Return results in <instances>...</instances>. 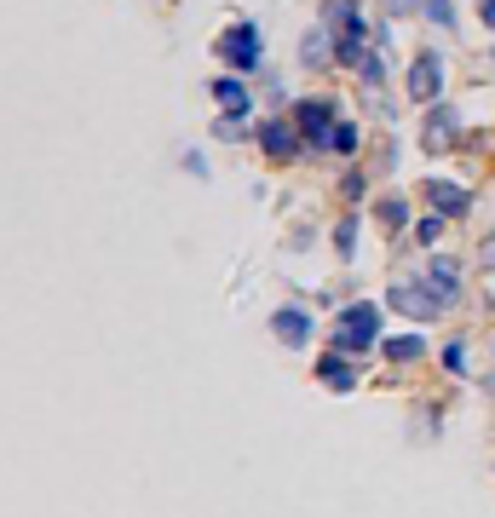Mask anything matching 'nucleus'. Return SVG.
I'll return each mask as SVG.
<instances>
[{
    "mask_svg": "<svg viewBox=\"0 0 495 518\" xmlns=\"http://www.w3.org/2000/svg\"><path fill=\"white\" fill-rule=\"evenodd\" d=\"M213 52H219V64H231V70H260V58H265V35L254 24H248V18H242V24H231L225 29V35H219V41H213Z\"/></svg>",
    "mask_w": 495,
    "mask_h": 518,
    "instance_id": "1",
    "label": "nucleus"
},
{
    "mask_svg": "<svg viewBox=\"0 0 495 518\" xmlns=\"http://www.w3.org/2000/svg\"><path fill=\"white\" fill-rule=\"evenodd\" d=\"M380 340V311L369 300H357V306L340 311V329H334V352H369Z\"/></svg>",
    "mask_w": 495,
    "mask_h": 518,
    "instance_id": "2",
    "label": "nucleus"
},
{
    "mask_svg": "<svg viewBox=\"0 0 495 518\" xmlns=\"http://www.w3.org/2000/svg\"><path fill=\"white\" fill-rule=\"evenodd\" d=\"M334 121H340V116H334L329 98H300V104H294V127L306 133V144H329Z\"/></svg>",
    "mask_w": 495,
    "mask_h": 518,
    "instance_id": "3",
    "label": "nucleus"
},
{
    "mask_svg": "<svg viewBox=\"0 0 495 518\" xmlns=\"http://www.w3.org/2000/svg\"><path fill=\"white\" fill-rule=\"evenodd\" d=\"M300 139H306V133H300L294 121H283V116L260 121V144H265L271 162H294V156H300Z\"/></svg>",
    "mask_w": 495,
    "mask_h": 518,
    "instance_id": "4",
    "label": "nucleus"
},
{
    "mask_svg": "<svg viewBox=\"0 0 495 518\" xmlns=\"http://www.w3.org/2000/svg\"><path fill=\"white\" fill-rule=\"evenodd\" d=\"M392 306L398 311H409V317H438V311H449L444 300H438V288L426 283H392Z\"/></svg>",
    "mask_w": 495,
    "mask_h": 518,
    "instance_id": "5",
    "label": "nucleus"
},
{
    "mask_svg": "<svg viewBox=\"0 0 495 518\" xmlns=\"http://www.w3.org/2000/svg\"><path fill=\"white\" fill-rule=\"evenodd\" d=\"M438 87H444V58H438V52H421V58L409 64V98H415V104H432Z\"/></svg>",
    "mask_w": 495,
    "mask_h": 518,
    "instance_id": "6",
    "label": "nucleus"
},
{
    "mask_svg": "<svg viewBox=\"0 0 495 518\" xmlns=\"http://www.w3.org/2000/svg\"><path fill=\"white\" fill-rule=\"evenodd\" d=\"M426 202H432V213H444V219H461L472 196L461 185H449V179H426Z\"/></svg>",
    "mask_w": 495,
    "mask_h": 518,
    "instance_id": "7",
    "label": "nucleus"
},
{
    "mask_svg": "<svg viewBox=\"0 0 495 518\" xmlns=\"http://www.w3.org/2000/svg\"><path fill=\"white\" fill-rule=\"evenodd\" d=\"M271 329H277V340H283V346H306V340H311V311L283 306L277 317H271Z\"/></svg>",
    "mask_w": 495,
    "mask_h": 518,
    "instance_id": "8",
    "label": "nucleus"
},
{
    "mask_svg": "<svg viewBox=\"0 0 495 518\" xmlns=\"http://www.w3.org/2000/svg\"><path fill=\"white\" fill-rule=\"evenodd\" d=\"M208 93L219 98V104H225V116H236V121H242V116H254V98L242 93V81H231V75H219Z\"/></svg>",
    "mask_w": 495,
    "mask_h": 518,
    "instance_id": "9",
    "label": "nucleus"
},
{
    "mask_svg": "<svg viewBox=\"0 0 495 518\" xmlns=\"http://www.w3.org/2000/svg\"><path fill=\"white\" fill-rule=\"evenodd\" d=\"M317 380H323L329 392H352V386H357V369L346 363V352H334V357H323V363H317Z\"/></svg>",
    "mask_w": 495,
    "mask_h": 518,
    "instance_id": "10",
    "label": "nucleus"
},
{
    "mask_svg": "<svg viewBox=\"0 0 495 518\" xmlns=\"http://www.w3.org/2000/svg\"><path fill=\"white\" fill-rule=\"evenodd\" d=\"M449 139H455V110H444V104H438V110L426 116V127H421V144H426V150H444Z\"/></svg>",
    "mask_w": 495,
    "mask_h": 518,
    "instance_id": "11",
    "label": "nucleus"
},
{
    "mask_svg": "<svg viewBox=\"0 0 495 518\" xmlns=\"http://www.w3.org/2000/svg\"><path fill=\"white\" fill-rule=\"evenodd\" d=\"M329 35H334L329 24L306 29V41H300V64H306V70H323V64H329Z\"/></svg>",
    "mask_w": 495,
    "mask_h": 518,
    "instance_id": "12",
    "label": "nucleus"
},
{
    "mask_svg": "<svg viewBox=\"0 0 495 518\" xmlns=\"http://www.w3.org/2000/svg\"><path fill=\"white\" fill-rule=\"evenodd\" d=\"M426 283L438 288V300H444V306H455V294H461V277H455V265H449V259H432V265H426Z\"/></svg>",
    "mask_w": 495,
    "mask_h": 518,
    "instance_id": "13",
    "label": "nucleus"
},
{
    "mask_svg": "<svg viewBox=\"0 0 495 518\" xmlns=\"http://www.w3.org/2000/svg\"><path fill=\"white\" fill-rule=\"evenodd\" d=\"M317 24H329L334 35H340V29H352L357 24V0H323V18H317Z\"/></svg>",
    "mask_w": 495,
    "mask_h": 518,
    "instance_id": "14",
    "label": "nucleus"
},
{
    "mask_svg": "<svg viewBox=\"0 0 495 518\" xmlns=\"http://www.w3.org/2000/svg\"><path fill=\"white\" fill-rule=\"evenodd\" d=\"M375 219L386 225V231H403V225H409V202H403V196H380Z\"/></svg>",
    "mask_w": 495,
    "mask_h": 518,
    "instance_id": "15",
    "label": "nucleus"
},
{
    "mask_svg": "<svg viewBox=\"0 0 495 518\" xmlns=\"http://www.w3.org/2000/svg\"><path fill=\"white\" fill-rule=\"evenodd\" d=\"M421 352H426L421 334H392V340H386V357H392V363H415Z\"/></svg>",
    "mask_w": 495,
    "mask_h": 518,
    "instance_id": "16",
    "label": "nucleus"
},
{
    "mask_svg": "<svg viewBox=\"0 0 495 518\" xmlns=\"http://www.w3.org/2000/svg\"><path fill=\"white\" fill-rule=\"evenodd\" d=\"M334 248H340V254H346V259L357 254V219H352V213H346V219L334 225Z\"/></svg>",
    "mask_w": 495,
    "mask_h": 518,
    "instance_id": "17",
    "label": "nucleus"
},
{
    "mask_svg": "<svg viewBox=\"0 0 495 518\" xmlns=\"http://www.w3.org/2000/svg\"><path fill=\"white\" fill-rule=\"evenodd\" d=\"M329 150H340V156H352V150H357V127H352V121H334Z\"/></svg>",
    "mask_w": 495,
    "mask_h": 518,
    "instance_id": "18",
    "label": "nucleus"
},
{
    "mask_svg": "<svg viewBox=\"0 0 495 518\" xmlns=\"http://www.w3.org/2000/svg\"><path fill=\"white\" fill-rule=\"evenodd\" d=\"M438 231H444V213L421 219V225H415V242H426V248H432V242H438Z\"/></svg>",
    "mask_w": 495,
    "mask_h": 518,
    "instance_id": "19",
    "label": "nucleus"
},
{
    "mask_svg": "<svg viewBox=\"0 0 495 518\" xmlns=\"http://www.w3.org/2000/svg\"><path fill=\"white\" fill-rule=\"evenodd\" d=\"M421 12H426V18H432L438 29H449V24H455V18H449V0H421Z\"/></svg>",
    "mask_w": 495,
    "mask_h": 518,
    "instance_id": "20",
    "label": "nucleus"
},
{
    "mask_svg": "<svg viewBox=\"0 0 495 518\" xmlns=\"http://www.w3.org/2000/svg\"><path fill=\"white\" fill-rule=\"evenodd\" d=\"M478 18H484V29H495V0H478Z\"/></svg>",
    "mask_w": 495,
    "mask_h": 518,
    "instance_id": "21",
    "label": "nucleus"
},
{
    "mask_svg": "<svg viewBox=\"0 0 495 518\" xmlns=\"http://www.w3.org/2000/svg\"><path fill=\"white\" fill-rule=\"evenodd\" d=\"M398 12H409V0H386V18H398Z\"/></svg>",
    "mask_w": 495,
    "mask_h": 518,
    "instance_id": "22",
    "label": "nucleus"
}]
</instances>
